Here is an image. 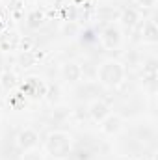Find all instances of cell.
<instances>
[{
    "instance_id": "obj_2",
    "label": "cell",
    "mask_w": 158,
    "mask_h": 160,
    "mask_svg": "<svg viewBox=\"0 0 158 160\" xmlns=\"http://www.w3.org/2000/svg\"><path fill=\"white\" fill-rule=\"evenodd\" d=\"M45 151L52 158H58V160L65 158L73 151V138L65 130H54L45 140Z\"/></svg>"
},
{
    "instance_id": "obj_8",
    "label": "cell",
    "mask_w": 158,
    "mask_h": 160,
    "mask_svg": "<svg viewBox=\"0 0 158 160\" xmlns=\"http://www.w3.org/2000/svg\"><path fill=\"white\" fill-rule=\"evenodd\" d=\"M121 128H123V118L119 114H108L101 121V130L106 136H116Z\"/></svg>"
},
{
    "instance_id": "obj_12",
    "label": "cell",
    "mask_w": 158,
    "mask_h": 160,
    "mask_svg": "<svg viewBox=\"0 0 158 160\" xmlns=\"http://www.w3.org/2000/svg\"><path fill=\"white\" fill-rule=\"evenodd\" d=\"M26 24H28L30 28H41V26L45 24V13H43L41 9L30 11L28 17H26Z\"/></svg>"
},
{
    "instance_id": "obj_21",
    "label": "cell",
    "mask_w": 158,
    "mask_h": 160,
    "mask_svg": "<svg viewBox=\"0 0 158 160\" xmlns=\"http://www.w3.org/2000/svg\"><path fill=\"white\" fill-rule=\"evenodd\" d=\"M0 116H2V110H0Z\"/></svg>"
},
{
    "instance_id": "obj_18",
    "label": "cell",
    "mask_w": 158,
    "mask_h": 160,
    "mask_svg": "<svg viewBox=\"0 0 158 160\" xmlns=\"http://www.w3.org/2000/svg\"><path fill=\"white\" fill-rule=\"evenodd\" d=\"M145 65H147V67H143V71H145L147 75H156V60H155V58H151Z\"/></svg>"
},
{
    "instance_id": "obj_15",
    "label": "cell",
    "mask_w": 158,
    "mask_h": 160,
    "mask_svg": "<svg viewBox=\"0 0 158 160\" xmlns=\"http://www.w3.org/2000/svg\"><path fill=\"white\" fill-rule=\"evenodd\" d=\"M6 41H7V45H4V47H2L4 50H9V48H17V45H19V38H17V34H13V32H9V34L2 36L0 43H6Z\"/></svg>"
},
{
    "instance_id": "obj_6",
    "label": "cell",
    "mask_w": 158,
    "mask_h": 160,
    "mask_svg": "<svg viewBox=\"0 0 158 160\" xmlns=\"http://www.w3.org/2000/svg\"><path fill=\"white\" fill-rule=\"evenodd\" d=\"M60 75H62V80L67 82V84H77L80 78H82V67H80L77 62H65L62 67H60Z\"/></svg>"
},
{
    "instance_id": "obj_4",
    "label": "cell",
    "mask_w": 158,
    "mask_h": 160,
    "mask_svg": "<svg viewBox=\"0 0 158 160\" xmlns=\"http://www.w3.org/2000/svg\"><path fill=\"white\" fill-rule=\"evenodd\" d=\"M47 91V84L43 82V78L39 77H26L22 82V93L30 99H43Z\"/></svg>"
},
{
    "instance_id": "obj_13",
    "label": "cell",
    "mask_w": 158,
    "mask_h": 160,
    "mask_svg": "<svg viewBox=\"0 0 158 160\" xmlns=\"http://www.w3.org/2000/svg\"><path fill=\"white\" fill-rule=\"evenodd\" d=\"M15 86H17V77H15V73L4 71V73L0 75V88H2V89L9 91V89H13Z\"/></svg>"
},
{
    "instance_id": "obj_11",
    "label": "cell",
    "mask_w": 158,
    "mask_h": 160,
    "mask_svg": "<svg viewBox=\"0 0 158 160\" xmlns=\"http://www.w3.org/2000/svg\"><path fill=\"white\" fill-rule=\"evenodd\" d=\"M45 99L50 104H58L62 101V88L58 84H47V91H45Z\"/></svg>"
},
{
    "instance_id": "obj_3",
    "label": "cell",
    "mask_w": 158,
    "mask_h": 160,
    "mask_svg": "<svg viewBox=\"0 0 158 160\" xmlns=\"http://www.w3.org/2000/svg\"><path fill=\"white\" fill-rule=\"evenodd\" d=\"M101 45L106 48V50H116L121 47V43H123V30L119 28L117 24H114V22H110V24H106L102 30H101Z\"/></svg>"
},
{
    "instance_id": "obj_20",
    "label": "cell",
    "mask_w": 158,
    "mask_h": 160,
    "mask_svg": "<svg viewBox=\"0 0 158 160\" xmlns=\"http://www.w3.org/2000/svg\"><path fill=\"white\" fill-rule=\"evenodd\" d=\"M71 2H73V4H77V6H80V4H84L86 0H71Z\"/></svg>"
},
{
    "instance_id": "obj_9",
    "label": "cell",
    "mask_w": 158,
    "mask_h": 160,
    "mask_svg": "<svg viewBox=\"0 0 158 160\" xmlns=\"http://www.w3.org/2000/svg\"><path fill=\"white\" fill-rule=\"evenodd\" d=\"M87 114H89V118H91L93 121L101 123V121L104 119L108 114H112V112H110V106H108L104 101L97 99V101H93V102L87 106Z\"/></svg>"
},
{
    "instance_id": "obj_7",
    "label": "cell",
    "mask_w": 158,
    "mask_h": 160,
    "mask_svg": "<svg viewBox=\"0 0 158 160\" xmlns=\"http://www.w3.org/2000/svg\"><path fill=\"white\" fill-rule=\"evenodd\" d=\"M138 22H140V13H138V9H134V8H125V9H121V13H119V28L130 32V30H134V28L138 26Z\"/></svg>"
},
{
    "instance_id": "obj_19",
    "label": "cell",
    "mask_w": 158,
    "mask_h": 160,
    "mask_svg": "<svg viewBox=\"0 0 158 160\" xmlns=\"http://www.w3.org/2000/svg\"><path fill=\"white\" fill-rule=\"evenodd\" d=\"M138 6H141V8H147V9H151V8H155L156 6V0H134Z\"/></svg>"
},
{
    "instance_id": "obj_14",
    "label": "cell",
    "mask_w": 158,
    "mask_h": 160,
    "mask_svg": "<svg viewBox=\"0 0 158 160\" xmlns=\"http://www.w3.org/2000/svg\"><path fill=\"white\" fill-rule=\"evenodd\" d=\"M78 30L80 28L75 21H67V22L62 26V32H63L65 38H77V36H78Z\"/></svg>"
},
{
    "instance_id": "obj_5",
    "label": "cell",
    "mask_w": 158,
    "mask_h": 160,
    "mask_svg": "<svg viewBox=\"0 0 158 160\" xmlns=\"http://www.w3.org/2000/svg\"><path fill=\"white\" fill-rule=\"evenodd\" d=\"M39 143V134L34 130V128H22L19 134H17V147L21 151H30V149H36Z\"/></svg>"
},
{
    "instance_id": "obj_1",
    "label": "cell",
    "mask_w": 158,
    "mask_h": 160,
    "mask_svg": "<svg viewBox=\"0 0 158 160\" xmlns=\"http://www.w3.org/2000/svg\"><path fill=\"white\" fill-rule=\"evenodd\" d=\"M97 80L108 88V89H116L123 84L125 80V67L117 60H104L99 69H97Z\"/></svg>"
},
{
    "instance_id": "obj_16",
    "label": "cell",
    "mask_w": 158,
    "mask_h": 160,
    "mask_svg": "<svg viewBox=\"0 0 158 160\" xmlns=\"http://www.w3.org/2000/svg\"><path fill=\"white\" fill-rule=\"evenodd\" d=\"M21 63H22V67H32L34 63H36V56L30 52V50H22V54H21Z\"/></svg>"
},
{
    "instance_id": "obj_17",
    "label": "cell",
    "mask_w": 158,
    "mask_h": 160,
    "mask_svg": "<svg viewBox=\"0 0 158 160\" xmlns=\"http://www.w3.org/2000/svg\"><path fill=\"white\" fill-rule=\"evenodd\" d=\"M22 160H45V157H43V153L37 151V149H30V151H24Z\"/></svg>"
},
{
    "instance_id": "obj_10",
    "label": "cell",
    "mask_w": 158,
    "mask_h": 160,
    "mask_svg": "<svg viewBox=\"0 0 158 160\" xmlns=\"http://www.w3.org/2000/svg\"><path fill=\"white\" fill-rule=\"evenodd\" d=\"M141 41L149 43V45H155L158 41V26L153 19L143 22V26H141Z\"/></svg>"
}]
</instances>
